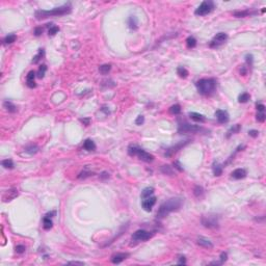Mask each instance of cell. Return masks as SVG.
Listing matches in <instances>:
<instances>
[{
  "instance_id": "681fc988",
  "label": "cell",
  "mask_w": 266,
  "mask_h": 266,
  "mask_svg": "<svg viewBox=\"0 0 266 266\" xmlns=\"http://www.w3.org/2000/svg\"><path fill=\"white\" fill-rule=\"evenodd\" d=\"M80 122H81L83 125H85V126H89V123H91V119H89V118H85V119H80Z\"/></svg>"
},
{
  "instance_id": "603a6c76",
  "label": "cell",
  "mask_w": 266,
  "mask_h": 266,
  "mask_svg": "<svg viewBox=\"0 0 266 266\" xmlns=\"http://www.w3.org/2000/svg\"><path fill=\"white\" fill-rule=\"evenodd\" d=\"M83 148L86 151H95L96 150V144L91 140H86L83 142Z\"/></svg>"
},
{
  "instance_id": "7402d4cb",
  "label": "cell",
  "mask_w": 266,
  "mask_h": 266,
  "mask_svg": "<svg viewBox=\"0 0 266 266\" xmlns=\"http://www.w3.org/2000/svg\"><path fill=\"white\" fill-rule=\"evenodd\" d=\"M223 165L219 164L218 162H213V165H212V170H213V174H214V176H221V174H223Z\"/></svg>"
},
{
  "instance_id": "7bdbcfd3",
  "label": "cell",
  "mask_w": 266,
  "mask_h": 266,
  "mask_svg": "<svg viewBox=\"0 0 266 266\" xmlns=\"http://www.w3.org/2000/svg\"><path fill=\"white\" fill-rule=\"evenodd\" d=\"M16 252L18 254H23L25 252V246L23 245V244H19V245L16 246Z\"/></svg>"
},
{
  "instance_id": "9c48e42d",
  "label": "cell",
  "mask_w": 266,
  "mask_h": 266,
  "mask_svg": "<svg viewBox=\"0 0 266 266\" xmlns=\"http://www.w3.org/2000/svg\"><path fill=\"white\" fill-rule=\"evenodd\" d=\"M202 223L205 225L206 228L209 229H216L218 228V221L216 216L209 215V216H203L202 217Z\"/></svg>"
},
{
  "instance_id": "ee69618b",
  "label": "cell",
  "mask_w": 266,
  "mask_h": 266,
  "mask_svg": "<svg viewBox=\"0 0 266 266\" xmlns=\"http://www.w3.org/2000/svg\"><path fill=\"white\" fill-rule=\"evenodd\" d=\"M44 31V28L43 27H36V29H34V31H33V33H34V36H41L42 33H43Z\"/></svg>"
},
{
  "instance_id": "3957f363",
  "label": "cell",
  "mask_w": 266,
  "mask_h": 266,
  "mask_svg": "<svg viewBox=\"0 0 266 266\" xmlns=\"http://www.w3.org/2000/svg\"><path fill=\"white\" fill-rule=\"evenodd\" d=\"M217 82L214 78H203L197 81L195 86L198 91L204 96H211L215 91Z\"/></svg>"
},
{
  "instance_id": "bcb514c9",
  "label": "cell",
  "mask_w": 266,
  "mask_h": 266,
  "mask_svg": "<svg viewBox=\"0 0 266 266\" xmlns=\"http://www.w3.org/2000/svg\"><path fill=\"white\" fill-rule=\"evenodd\" d=\"M248 135L255 138V137H257L259 135V131L258 130H250V131H248Z\"/></svg>"
},
{
  "instance_id": "2e32d148",
  "label": "cell",
  "mask_w": 266,
  "mask_h": 266,
  "mask_svg": "<svg viewBox=\"0 0 266 266\" xmlns=\"http://www.w3.org/2000/svg\"><path fill=\"white\" fill-rule=\"evenodd\" d=\"M246 170H243V168H237V170H233L232 174H231V177L233 179H236V180H240V179H243V178L246 177Z\"/></svg>"
},
{
  "instance_id": "1f68e13d",
  "label": "cell",
  "mask_w": 266,
  "mask_h": 266,
  "mask_svg": "<svg viewBox=\"0 0 266 266\" xmlns=\"http://www.w3.org/2000/svg\"><path fill=\"white\" fill-rule=\"evenodd\" d=\"M46 71H47V66L46 65H42L40 68H38V73H36V77L40 79L44 78V76H45V73Z\"/></svg>"
},
{
  "instance_id": "d6986e66",
  "label": "cell",
  "mask_w": 266,
  "mask_h": 266,
  "mask_svg": "<svg viewBox=\"0 0 266 266\" xmlns=\"http://www.w3.org/2000/svg\"><path fill=\"white\" fill-rule=\"evenodd\" d=\"M189 118L192 121H195V122H199V123H204L206 121L205 117H204L203 114L198 113V112H190Z\"/></svg>"
},
{
  "instance_id": "74e56055",
  "label": "cell",
  "mask_w": 266,
  "mask_h": 266,
  "mask_svg": "<svg viewBox=\"0 0 266 266\" xmlns=\"http://www.w3.org/2000/svg\"><path fill=\"white\" fill-rule=\"evenodd\" d=\"M193 195H195L197 198H201V197H203V195H204L203 187H201V186H195V189H193Z\"/></svg>"
},
{
  "instance_id": "44dd1931",
  "label": "cell",
  "mask_w": 266,
  "mask_h": 266,
  "mask_svg": "<svg viewBox=\"0 0 266 266\" xmlns=\"http://www.w3.org/2000/svg\"><path fill=\"white\" fill-rule=\"evenodd\" d=\"M128 25L131 29H137L138 27V20L135 16H130L129 19H128Z\"/></svg>"
},
{
  "instance_id": "7c38bea8",
  "label": "cell",
  "mask_w": 266,
  "mask_h": 266,
  "mask_svg": "<svg viewBox=\"0 0 266 266\" xmlns=\"http://www.w3.org/2000/svg\"><path fill=\"white\" fill-rule=\"evenodd\" d=\"M127 257H129L128 253H117L111 256V262L113 264H120L121 262L124 261L125 259H127Z\"/></svg>"
},
{
  "instance_id": "60d3db41",
  "label": "cell",
  "mask_w": 266,
  "mask_h": 266,
  "mask_svg": "<svg viewBox=\"0 0 266 266\" xmlns=\"http://www.w3.org/2000/svg\"><path fill=\"white\" fill-rule=\"evenodd\" d=\"M256 119H257V121H258V122L264 123V122H265V119H266L265 113H264V112H258V113H257Z\"/></svg>"
},
{
  "instance_id": "ba28073f",
  "label": "cell",
  "mask_w": 266,
  "mask_h": 266,
  "mask_svg": "<svg viewBox=\"0 0 266 266\" xmlns=\"http://www.w3.org/2000/svg\"><path fill=\"white\" fill-rule=\"evenodd\" d=\"M227 38H228L227 33L219 32V33H217V34H216V36L212 38V41L210 42V45H209V46H210L211 48H217V47H219V46H221L223 44L225 43Z\"/></svg>"
},
{
  "instance_id": "5bb4252c",
  "label": "cell",
  "mask_w": 266,
  "mask_h": 266,
  "mask_svg": "<svg viewBox=\"0 0 266 266\" xmlns=\"http://www.w3.org/2000/svg\"><path fill=\"white\" fill-rule=\"evenodd\" d=\"M188 142H189V140H186L185 142H179V144H176V146H174V147L170 148L168 150H166V152H165V156H172L173 154L177 153L181 148H183L185 144H187Z\"/></svg>"
},
{
  "instance_id": "ac0fdd59",
  "label": "cell",
  "mask_w": 266,
  "mask_h": 266,
  "mask_svg": "<svg viewBox=\"0 0 266 266\" xmlns=\"http://www.w3.org/2000/svg\"><path fill=\"white\" fill-rule=\"evenodd\" d=\"M256 12H251V10H236L234 12L233 15L237 18H244V17H247V16H251V15H255Z\"/></svg>"
},
{
  "instance_id": "d4e9b609",
  "label": "cell",
  "mask_w": 266,
  "mask_h": 266,
  "mask_svg": "<svg viewBox=\"0 0 266 266\" xmlns=\"http://www.w3.org/2000/svg\"><path fill=\"white\" fill-rule=\"evenodd\" d=\"M52 225H53V223L51 221V217L45 215V217L43 218V228L45 230H50L52 228Z\"/></svg>"
},
{
  "instance_id": "db71d44e",
  "label": "cell",
  "mask_w": 266,
  "mask_h": 266,
  "mask_svg": "<svg viewBox=\"0 0 266 266\" xmlns=\"http://www.w3.org/2000/svg\"><path fill=\"white\" fill-rule=\"evenodd\" d=\"M55 214H56L55 211H51V212L47 213V214H46V216H48V217H53V215H55Z\"/></svg>"
},
{
  "instance_id": "9a60e30c",
  "label": "cell",
  "mask_w": 266,
  "mask_h": 266,
  "mask_svg": "<svg viewBox=\"0 0 266 266\" xmlns=\"http://www.w3.org/2000/svg\"><path fill=\"white\" fill-rule=\"evenodd\" d=\"M36 76V75L34 71H30L27 74V76H26V84H27L28 87H30V89L36 87V81H34Z\"/></svg>"
},
{
  "instance_id": "c3c4849f",
  "label": "cell",
  "mask_w": 266,
  "mask_h": 266,
  "mask_svg": "<svg viewBox=\"0 0 266 266\" xmlns=\"http://www.w3.org/2000/svg\"><path fill=\"white\" fill-rule=\"evenodd\" d=\"M245 58H246V63L250 65V67H252V65H253V55H251V54H247Z\"/></svg>"
},
{
  "instance_id": "816d5d0a",
  "label": "cell",
  "mask_w": 266,
  "mask_h": 266,
  "mask_svg": "<svg viewBox=\"0 0 266 266\" xmlns=\"http://www.w3.org/2000/svg\"><path fill=\"white\" fill-rule=\"evenodd\" d=\"M68 265H71V264H73V265H84L83 262H78V261H71V262H68Z\"/></svg>"
},
{
  "instance_id": "11a10c76",
  "label": "cell",
  "mask_w": 266,
  "mask_h": 266,
  "mask_svg": "<svg viewBox=\"0 0 266 266\" xmlns=\"http://www.w3.org/2000/svg\"><path fill=\"white\" fill-rule=\"evenodd\" d=\"M101 177V179H104V178H108L109 177V174L108 173H106V172H104V173H102V175L100 176Z\"/></svg>"
},
{
  "instance_id": "836d02e7",
  "label": "cell",
  "mask_w": 266,
  "mask_h": 266,
  "mask_svg": "<svg viewBox=\"0 0 266 266\" xmlns=\"http://www.w3.org/2000/svg\"><path fill=\"white\" fill-rule=\"evenodd\" d=\"M161 172L164 174V175H174V170L172 168V166L170 165H162L161 166Z\"/></svg>"
},
{
  "instance_id": "277c9868",
  "label": "cell",
  "mask_w": 266,
  "mask_h": 266,
  "mask_svg": "<svg viewBox=\"0 0 266 266\" xmlns=\"http://www.w3.org/2000/svg\"><path fill=\"white\" fill-rule=\"evenodd\" d=\"M128 154L130 156H137L138 159L146 161V162H152L154 160V156L152 154H150L147 151H144L142 148L137 147L135 144H131L128 147Z\"/></svg>"
},
{
  "instance_id": "f35d334b",
  "label": "cell",
  "mask_w": 266,
  "mask_h": 266,
  "mask_svg": "<svg viewBox=\"0 0 266 266\" xmlns=\"http://www.w3.org/2000/svg\"><path fill=\"white\" fill-rule=\"evenodd\" d=\"M58 31H59V28L57 27V26H50V28H49V30H48V33H49V36H55Z\"/></svg>"
},
{
  "instance_id": "8d00e7d4",
  "label": "cell",
  "mask_w": 266,
  "mask_h": 266,
  "mask_svg": "<svg viewBox=\"0 0 266 266\" xmlns=\"http://www.w3.org/2000/svg\"><path fill=\"white\" fill-rule=\"evenodd\" d=\"M1 164L5 168H14V162L12 159H4L1 161Z\"/></svg>"
},
{
  "instance_id": "6da1fadb",
  "label": "cell",
  "mask_w": 266,
  "mask_h": 266,
  "mask_svg": "<svg viewBox=\"0 0 266 266\" xmlns=\"http://www.w3.org/2000/svg\"><path fill=\"white\" fill-rule=\"evenodd\" d=\"M183 205V200L181 198H172L165 201L164 203L161 204L157 211V218H164L166 217L170 213L174 211L179 210Z\"/></svg>"
},
{
  "instance_id": "4316f807",
  "label": "cell",
  "mask_w": 266,
  "mask_h": 266,
  "mask_svg": "<svg viewBox=\"0 0 266 266\" xmlns=\"http://www.w3.org/2000/svg\"><path fill=\"white\" fill-rule=\"evenodd\" d=\"M110 70H111V65H108V63H106V65H102V66H100V68H99V72L102 74V75H106V74H108Z\"/></svg>"
},
{
  "instance_id": "f5cc1de1",
  "label": "cell",
  "mask_w": 266,
  "mask_h": 266,
  "mask_svg": "<svg viewBox=\"0 0 266 266\" xmlns=\"http://www.w3.org/2000/svg\"><path fill=\"white\" fill-rule=\"evenodd\" d=\"M178 264H186V259H185L184 256L180 257V260L178 261Z\"/></svg>"
},
{
  "instance_id": "d590c367",
  "label": "cell",
  "mask_w": 266,
  "mask_h": 266,
  "mask_svg": "<svg viewBox=\"0 0 266 266\" xmlns=\"http://www.w3.org/2000/svg\"><path fill=\"white\" fill-rule=\"evenodd\" d=\"M250 98H251V96H250L248 93H242V94L238 97V101H239V103H246V102L250 100Z\"/></svg>"
},
{
  "instance_id": "ffe728a7",
  "label": "cell",
  "mask_w": 266,
  "mask_h": 266,
  "mask_svg": "<svg viewBox=\"0 0 266 266\" xmlns=\"http://www.w3.org/2000/svg\"><path fill=\"white\" fill-rule=\"evenodd\" d=\"M153 195H154V188L153 187H146L142 191L140 199H142V200H144V199H148V198H150V197H152Z\"/></svg>"
},
{
  "instance_id": "484cf974",
  "label": "cell",
  "mask_w": 266,
  "mask_h": 266,
  "mask_svg": "<svg viewBox=\"0 0 266 266\" xmlns=\"http://www.w3.org/2000/svg\"><path fill=\"white\" fill-rule=\"evenodd\" d=\"M240 129H241V126L239 124L234 125L233 127H231L230 129L228 130V134H227V137H230L232 134H236V133H238V132L240 131Z\"/></svg>"
},
{
  "instance_id": "4dcf8cb0",
  "label": "cell",
  "mask_w": 266,
  "mask_h": 266,
  "mask_svg": "<svg viewBox=\"0 0 266 266\" xmlns=\"http://www.w3.org/2000/svg\"><path fill=\"white\" fill-rule=\"evenodd\" d=\"M16 40H17V36L15 33H10V34L5 36L3 42H4V44H13L14 42H16Z\"/></svg>"
},
{
  "instance_id": "8992f818",
  "label": "cell",
  "mask_w": 266,
  "mask_h": 266,
  "mask_svg": "<svg viewBox=\"0 0 266 266\" xmlns=\"http://www.w3.org/2000/svg\"><path fill=\"white\" fill-rule=\"evenodd\" d=\"M202 128L198 125H190L188 123L184 122V123H180L179 127H178V132L180 134L183 133H197V132L201 131Z\"/></svg>"
},
{
  "instance_id": "f6af8a7d",
  "label": "cell",
  "mask_w": 266,
  "mask_h": 266,
  "mask_svg": "<svg viewBox=\"0 0 266 266\" xmlns=\"http://www.w3.org/2000/svg\"><path fill=\"white\" fill-rule=\"evenodd\" d=\"M144 122V115H138V117H137V119L135 120V124L138 125V126H140V125H142Z\"/></svg>"
},
{
  "instance_id": "e0dca14e",
  "label": "cell",
  "mask_w": 266,
  "mask_h": 266,
  "mask_svg": "<svg viewBox=\"0 0 266 266\" xmlns=\"http://www.w3.org/2000/svg\"><path fill=\"white\" fill-rule=\"evenodd\" d=\"M198 244L202 247H205V248H212L213 247V243L211 242L210 240H208L206 238H203V237H200V238L197 240Z\"/></svg>"
},
{
  "instance_id": "e575fe53",
  "label": "cell",
  "mask_w": 266,
  "mask_h": 266,
  "mask_svg": "<svg viewBox=\"0 0 266 266\" xmlns=\"http://www.w3.org/2000/svg\"><path fill=\"white\" fill-rule=\"evenodd\" d=\"M180 112H181V106L179 105V104H175V105H173V106H170V113L177 115V114H179Z\"/></svg>"
},
{
  "instance_id": "4fadbf2b",
  "label": "cell",
  "mask_w": 266,
  "mask_h": 266,
  "mask_svg": "<svg viewBox=\"0 0 266 266\" xmlns=\"http://www.w3.org/2000/svg\"><path fill=\"white\" fill-rule=\"evenodd\" d=\"M18 195V190L17 189H10L8 191H5L2 195V201L3 202H10V201L14 200Z\"/></svg>"
},
{
  "instance_id": "f546056e",
  "label": "cell",
  "mask_w": 266,
  "mask_h": 266,
  "mask_svg": "<svg viewBox=\"0 0 266 266\" xmlns=\"http://www.w3.org/2000/svg\"><path fill=\"white\" fill-rule=\"evenodd\" d=\"M177 74L179 75V77H181V78H186L189 73H188V71L184 68V67H179V68L177 69Z\"/></svg>"
},
{
  "instance_id": "f907efd6",
  "label": "cell",
  "mask_w": 266,
  "mask_h": 266,
  "mask_svg": "<svg viewBox=\"0 0 266 266\" xmlns=\"http://www.w3.org/2000/svg\"><path fill=\"white\" fill-rule=\"evenodd\" d=\"M174 166H175L176 168H178L180 172H183V167H182V165H181V163L179 162V161H175V162H174Z\"/></svg>"
},
{
  "instance_id": "f1b7e54d",
  "label": "cell",
  "mask_w": 266,
  "mask_h": 266,
  "mask_svg": "<svg viewBox=\"0 0 266 266\" xmlns=\"http://www.w3.org/2000/svg\"><path fill=\"white\" fill-rule=\"evenodd\" d=\"M186 46H187L189 49L195 48V46H197V40H195L193 36H188V38H186Z\"/></svg>"
},
{
  "instance_id": "b9f144b4",
  "label": "cell",
  "mask_w": 266,
  "mask_h": 266,
  "mask_svg": "<svg viewBox=\"0 0 266 266\" xmlns=\"http://www.w3.org/2000/svg\"><path fill=\"white\" fill-rule=\"evenodd\" d=\"M256 108H257V110H258V112H264L265 111V105L262 104V103H257Z\"/></svg>"
},
{
  "instance_id": "83f0119b",
  "label": "cell",
  "mask_w": 266,
  "mask_h": 266,
  "mask_svg": "<svg viewBox=\"0 0 266 266\" xmlns=\"http://www.w3.org/2000/svg\"><path fill=\"white\" fill-rule=\"evenodd\" d=\"M44 54H45V51H44V49H38V53L36 54V56H33L32 60H31V63H38V61L41 60V58L44 56Z\"/></svg>"
},
{
  "instance_id": "7dc6e473",
  "label": "cell",
  "mask_w": 266,
  "mask_h": 266,
  "mask_svg": "<svg viewBox=\"0 0 266 266\" xmlns=\"http://www.w3.org/2000/svg\"><path fill=\"white\" fill-rule=\"evenodd\" d=\"M227 259H228V255H227V253H221V264H223L225 261H227Z\"/></svg>"
},
{
  "instance_id": "5b68a950",
  "label": "cell",
  "mask_w": 266,
  "mask_h": 266,
  "mask_svg": "<svg viewBox=\"0 0 266 266\" xmlns=\"http://www.w3.org/2000/svg\"><path fill=\"white\" fill-rule=\"evenodd\" d=\"M213 8H214V2L211 1V0H206V1H203L201 3L200 6L195 10V14L197 16H205L211 13Z\"/></svg>"
},
{
  "instance_id": "ab89813d",
  "label": "cell",
  "mask_w": 266,
  "mask_h": 266,
  "mask_svg": "<svg viewBox=\"0 0 266 266\" xmlns=\"http://www.w3.org/2000/svg\"><path fill=\"white\" fill-rule=\"evenodd\" d=\"M91 175H93V173H91V172H89V170H84L83 172H81L80 174H79L78 178H79V179H85V178L89 177V176H91Z\"/></svg>"
},
{
  "instance_id": "7a4b0ae2",
  "label": "cell",
  "mask_w": 266,
  "mask_h": 266,
  "mask_svg": "<svg viewBox=\"0 0 266 266\" xmlns=\"http://www.w3.org/2000/svg\"><path fill=\"white\" fill-rule=\"evenodd\" d=\"M72 10V6L70 3L65 5H61L59 8H55L51 10H38L36 12V18L38 20H42V19L49 18L52 16H63L70 14Z\"/></svg>"
},
{
  "instance_id": "30bf717a",
  "label": "cell",
  "mask_w": 266,
  "mask_h": 266,
  "mask_svg": "<svg viewBox=\"0 0 266 266\" xmlns=\"http://www.w3.org/2000/svg\"><path fill=\"white\" fill-rule=\"evenodd\" d=\"M156 200H157V199H156V197H154V195L142 200V208H144V210L147 211V212H150V211L152 210L153 206L156 204Z\"/></svg>"
},
{
  "instance_id": "52a82bcc",
  "label": "cell",
  "mask_w": 266,
  "mask_h": 266,
  "mask_svg": "<svg viewBox=\"0 0 266 266\" xmlns=\"http://www.w3.org/2000/svg\"><path fill=\"white\" fill-rule=\"evenodd\" d=\"M153 234L151 232H148L146 230H137L136 232L133 233L131 239L133 242H142V241H146L152 237Z\"/></svg>"
},
{
  "instance_id": "cb8c5ba5",
  "label": "cell",
  "mask_w": 266,
  "mask_h": 266,
  "mask_svg": "<svg viewBox=\"0 0 266 266\" xmlns=\"http://www.w3.org/2000/svg\"><path fill=\"white\" fill-rule=\"evenodd\" d=\"M3 106H4V108L8 110V112H12V113H14V112L17 111V107L14 105L13 103L10 101H4V103H3Z\"/></svg>"
},
{
  "instance_id": "8fae6325",
  "label": "cell",
  "mask_w": 266,
  "mask_h": 266,
  "mask_svg": "<svg viewBox=\"0 0 266 266\" xmlns=\"http://www.w3.org/2000/svg\"><path fill=\"white\" fill-rule=\"evenodd\" d=\"M215 117L219 124H225L229 122V113L225 110H221V109L216 110Z\"/></svg>"
},
{
  "instance_id": "d6a6232c",
  "label": "cell",
  "mask_w": 266,
  "mask_h": 266,
  "mask_svg": "<svg viewBox=\"0 0 266 266\" xmlns=\"http://www.w3.org/2000/svg\"><path fill=\"white\" fill-rule=\"evenodd\" d=\"M25 152L28 153V154H30V155L36 154V153L38 152V147H36V146H34V144L28 146V147L25 148Z\"/></svg>"
}]
</instances>
